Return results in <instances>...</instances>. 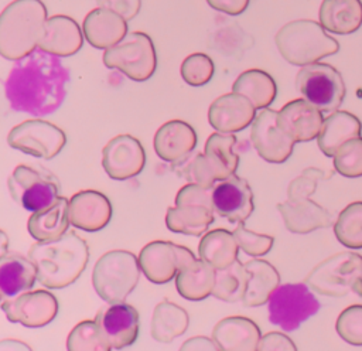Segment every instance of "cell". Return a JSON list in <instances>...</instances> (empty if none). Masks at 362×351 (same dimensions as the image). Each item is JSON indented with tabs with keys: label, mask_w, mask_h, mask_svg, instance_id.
Segmentation results:
<instances>
[{
	"label": "cell",
	"mask_w": 362,
	"mask_h": 351,
	"mask_svg": "<svg viewBox=\"0 0 362 351\" xmlns=\"http://www.w3.org/2000/svg\"><path fill=\"white\" fill-rule=\"evenodd\" d=\"M68 82L69 72L59 57L37 48L11 67L4 81V95L13 110L47 116L65 100Z\"/></svg>",
	"instance_id": "6da1fadb"
},
{
	"label": "cell",
	"mask_w": 362,
	"mask_h": 351,
	"mask_svg": "<svg viewBox=\"0 0 362 351\" xmlns=\"http://www.w3.org/2000/svg\"><path fill=\"white\" fill-rule=\"evenodd\" d=\"M28 258L37 267L38 282L47 289H64L72 284L86 269L89 248L83 238L68 231L49 241H37L28 249Z\"/></svg>",
	"instance_id": "7a4b0ae2"
},
{
	"label": "cell",
	"mask_w": 362,
	"mask_h": 351,
	"mask_svg": "<svg viewBox=\"0 0 362 351\" xmlns=\"http://www.w3.org/2000/svg\"><path fill=\"white\" fill-rule=\"evenodd\" d=\"M48 10L41 0H13L0 14V54L17 61L38 48Z\"/></svg>",
	"instance_id": "3957f363"
},
{
	"label": "cell",
	"mask_w": 362,
	"mask_h": 351,
	"mask_svg": "<svg viewBox=\"0 0 362 351\" xmlns=\"http://www.w3.org/2000/svg\"><path fill=\"white\" fill-rule=\"evenodd\" d=\"M280 55L291 65L304 67L339 51L338 41L314 20L298 18L286 23L274 37Z\"/></svg>",
	"instance_id": "277c9868"
},
{
	"label": "cell",
	"mask_w": 362,
	"mask_h": 351,
	"mask_svg": "<svg viewBox=\"0 0 362 351\" xmlns=\"http://www.w3.org/2000/svg\"><path fill=\"white\" fill-rule=\"evenodd\" d=\"M141 267L139 258L124 249L103 253L95 263L92 284L98 296L109 304L122 303L136 289Z\"/></svg>",
	"instance_id": "5b68a950"
},
{
	"label": "cell",
	"mask_w": 362,
	"mask_h": 351,
	"mask_svg": "<svg viewBox=\"0 0 362 351\" xmlns=\"http://www.w3.org/2000/svg\"><path fill=\"white\" fill-rule=\"evenodd\" d=\"M304 283L322 296L342 297L351 292L362 296V255L351 251L331 255L310 270Z\"/></svg>",
	"instance_id": "8992f818"
},
{
	"label": "cell",
	"mask_w": 362,
	"mask_h": 351,
	"mask_svg": "<svg viewBox=\"0 0 362 351\" xmlns=\"http://www.w3.org/2000/svg\"><path fill=\"white\" fill-rule=\"evenodd\" d=\"M103 64L132 81H147L157 69V52L151 37L143 31L129 33L120 42L105 50Z\"/></svg>",
	"instance_id": "52a82bcc"
},
{
	"label": "cell",
	"mask_w": 362,
	"mask_h": 351,
	"mask_svg": "<svg viewBox=\"0 0 362 351\" xmlns=\"http://www.w3.org/2000/svg\"><path fill=\"white\" fill-rule=\"evenodd\" d=\"M7 188L13 201L30 212L49 207L61 197V184L51 171L27 164L11 171Z\"/></svg>",
	"instance_id": "ba28073f"
},
{
	"label": "cell",
	"mask_w": 362,
	"mask_h": 351,
	"mask_svg": "<svg viewBox=\"0 0 362 351\" xmlns=\"http://www.w3.org/2000/svg\"><path fill=\"white\" fill-rule=\"evenodd\" d=\"M296 88L321 112H335L342 105L346 88L337 68L324 62L301 67L296 76Z\"/></svg>",
	"instance_id": "9c48e42d"
},
{
	"label": "cell",
	"mask_w": 362,
	"mask_h": 351,
	"mask_svg": "<svg viewBox=\"0 0 362 351\" xmlns=\"http://www.w3.org/2000/svg\"><path fill=\"white\" fill-rule=\"evenodd\" d=\"M267 306L270 323L284 331L297 330L320 310V301L305 283L279 286L269 299Z\"/></svg>",
	"instance_id": "30bf717a"
},
{
	"label": "cell",
	"mask_w": 362,
	"mask_h": 351,
	"mask_svg": "<svg viewBox=\"0 0 362 351\" xmlns=\"http://www.w3.org/2000/svg\"><path fill=\"white\" fill-rule=\"evenodd\" d=\"M7 143L11 149L25 154L51 160L65 147L66 134L48 120L28 119L11 127L7 134Z\"/></svg>",
	"instance_id": "8fae6325"
},
{
	"label": "cell",
	"mask_w": 362,
	"mask_h": 351,
	"mask_svg": "<svg viewBox=\"0 0 362 351\" xmlns=\"http://www.w3.org/2000/svg\"><path fill=\"white\" fill-rule=\"evenodd\" d=\"M137 258L144 276L156 284L175 279L187 263L197 259L191 249L171 241H151L141 248Z\"/></svg>",
	"instance_id": "7c38bea8"
},
{
	"label": "cell",
	"mask_w": 362,
	"mask_h": 351,
	"mask_svg": "<svg viewBox=\"0 0 362 351\" xmlns=\"http://www.w3.org/2000/svg\"><path fill=\"white\" fill-rule=\"evenodd\" d=\"M57 297L44 289L27 290L16 297L3 299L1 310L11 323L37 328L49 324L58 314Z\"/></svg>",
	"instance_id": "4fadbf2b"
},
{
	"label": "cell",
	"mask_w": 362,
	"mask_h": 351,
	"mask_svg": "<svg viewBox=\"0 0 362 351\" xmlns=\"http://www.w3.org/2000/svg\"><path fill=\"white\" fill-rule=\"evenodd\" d=\"M146 166V151L132 134H117L102 149V167L112 180H129L139 176Z\"/></svg>",
	"instance_id": "5bb4252c"
},
{
	"label": "cell",
	"mask_w": 362,
	"mask_h": 351,
	"mask_svg": "<svg viewBox=\"0 0 362 351\" xmlns=\"http://www.w3.org/2000/svg\"><path fill=\"white\" fill-rule=\"evenodd\" d=\"M250 142L257 154L273 164L284 163L294 147V142L277 125V110L270 108L256 115L250 129Z\"/></svg>",
	"instance_id": "9a60e30c"
},
{
	"label": "cell",
	"mask_w": 362,
	"mask_h": 351,
	"mask_svg": "<svg viewBox=\"0 0 362 351\" xmlns=\"http://www.w3.org/2000/svg\"><path fill=\"white\" fill-rule=\"evenodd\" d=\"M95 321L110 350H123L133 345L140 331L139 311L124 301L100 310Z\"/></svg>",
	"instance_id": "2e32d148"
},
{
	"label": "cell",
	"mask_w": 362,
	"mask_h": 351,
	"mask_svg": "<svg viewBox=\"0 0 362 351\" xmlns=\"http://www.w3.org/2000/svg\"><path fill=\"white\" fill-rule=\"evenodd\" d=\"M214 211L232 224L245 222L253 212V191L249 183L236 174L219 181L212 191Z\"/></svg>",
	"instance_id": "e0dca14e"
},
{
	"label": "cell",
	"mask_w": 362,
	"mask_h": 351,
	"mask_svg": "<svg viewBox=\"0 0 362 351\" xmlns=\"http://www.w3.org/2000/svg\"><path fill=\"white\" fill-rule=\"evenodd\" d=\"M322 123V112L304 98L293 99L277 110L279 127L294 143H305L317 139Z\"/></svg>",
	"instance_id": "ac0fdd59"
},
{
	"label": "cell",
	"mask_w": 362,
	"mask_h": 351,
	"mask_svg": "<svg viewBox=\"0 0 362 351\" xmlns=\"http://www.w3.org/2000/svg\"><path fill=\"white\" fill-rule=\"evenodd\" d=\"M256 117L255 105L243 95L230 92L218 96L208 109L209 125L221 133L245 130Z\"/></svg>",
	"instance_id": "d6986e66"
},
{
	"label": "cell",
	"mask_w": 362,
	"mask_h": 351,
	"mask_svg": "<svg viewBox=\"0 0 362 351\" xmlns=\"http://www.w3.org/2000/svg\"><path fill=\"white\" fill-rule=\"evenodd\" d=\"M112 214V204L100 191L82 190L69 198L71 224L78 229L98 232L110 222Z\"/></svg>",
	"instance_id": "ffe728a7"
},
{
	"label": "cell",
	"mask_w": 362,
	"mask_h": 351,
	"mask_svg": "<svg viewBox=\"0 0 362 351\" xmlns=\"http://www.w3.org/2000/svg\"><path fill=\"white\" fill-rule=\"evenodd\" d=\"M83 30L69 16L55 14L47 18L38 48L57 57H71L83 45Z\"/></svg>",
	"instance_id": "44dd1931"
},
{
	"label": "cell",
	"mask_w": 362,
	"mask_h": 351,
	"mask_svg": "<svg viewBox=\"0 0 362 351\" xmlns=\"http://www.w3.org/2000/svg\"><path fill=\"white\" fill-rule=\"evenodd\" d=\"M197 140V132L189 123L181 119H173L157 129L153 146L161 160L178 163L192 153Z\"/></svg>",
	"instance_id": "7402d4cb"
},
{
	"label": "cell",
	"mask_w": 362,
	"mask_h": 351,
	"mask_svg": "<svg viewBox=\"0 0 362 351\" xmlns=\"http://www.w3.org/2000/svg\"><path fill=\"white\" fill-rule=\"evenodd\" d=\"M85 40L98 50H107L127 35V20L113 10L96 7L82 23Z\"/></svg>",
	"instance_id": "603a6c76"
},
{
	"label": "cell",
	"mask_w": 362,
	"mask_h": 351,
	"mask_svg": "<svg viewBox=\"0 0 362 351\" xmlns=\"http://www.w3.org/2000/svg\"><path fill=\"white\" fill-rule=\"evenodd\" d=\"M286 228L293 234H308L332 225L334 218L328 209L310 198L286 200L277 204Z\"/></svg>",
	"instance_id": "cb8c5ba5"
},
{
	"label": "cell",
	"mask_w": 362,
	"mask_h": 351,
	"mask_svg": "<svg viewBox=\"0 0 362 351\" xmlns=\"http://www.w3.org/2000/svg\"><path fill=\"white\" fill-rule=\"evenodd\" d=\"M212 338L222 351H257L262 333L252 318L229 316L215 324Z\"/></svg>",
	"instance_id": "d4e9b609"
},
{
	"label": "cell",
	"mask_w": 362,
	"mask_h": 351,
	"mask_svg": "<svg viewBox=\"0 0 362 351\" xmlns=\"http://www.w3.org/2000/svg\"><path fill=\"white\" fill-rule=\"evenodd\" d=\"M247 272L246 290L242 299L246 307H259L269 301L280 286V273L264 259H250L245 263Z\"/></svg>",
	"instance_id": "484cf974"
},
{
	"label": "cell",
	"mask_w": 362,
	"mask_h": 351,
	"mask_svg": "<svg viewBox=\"0 0 362 351\" xmlns=\"http://www.w3.org/2000/svg\"><path fill=\"white\" fill-rule=\"evenodd\" d=\"M69 225V201L65 197H59L47 208L34 211L27 221L28 234L35 241L57 239L68 232Z\"/></svg>",
	"instance_id": "4316f807"
},
{
	"label": "cell",
	"mask_w": 362,
	"mask_h": 351,
	"mask_svg": "<svg viewBox=\"0 0 362 351\" xmlns=\"http://www.w3.org/2000/svg\"><path fill=\"white\" fill-rule=\"evenodd\" d=\"M361 120L346 110H335L324 119L317 143L327 157H334L337 150L351 139L361 136Z\"/></svg>",
	"instance_id": "83f0119b"
},
{
	"label": "cell",
	"mask_w": 362,
	"mask_h": 351,
	"mask_svg": "<svg viewBox=\"0 0 362 351\" xmlns=\"http://www.w3.org/2000/svg\"><path fill=\"white\" fill-rule=\"evenodd\" d=\"M38 280L37 267L30 258L4 253L0 259V292L3 299L33 289Z\"/></svg>",
	"instance_id": "f1b7e54d"
},
{
	"label": "cell",
	"mask_w": 362,
	"mask_h": 351,
	"mask_svg": "<svg viewBox=\"0 0 362 351\" xmlns=\"http://www.w3.org/2000/svg\"><path fill=\"white\" fill-rule=\"evenodd\" d=\"M321 25L334 34L346 35L362 25L361 0H322L318 11Z\"/></svg>",
	"instance_id": "f546056e"
},
{
	"label": "cell",
	"mask_w": 362,
	"mask_h": 351,
	"mask_svg": "<svg viewBox=\"0 0 362 351\" xmlns=\"http://www.w3.org/2000/svg\"><path fill=\"white\" fill-rule=\"evenodd\" d=\"M215 279V267L199 258L187 263L177 273L175 289L185 300L201 301L212 294Z\"/></svg>",
	"instance_id": "4dcf8cb0"
},
{
	"label": "cell",
	"mask_w": 362,
	"mask_h": 351,
	"mask_svg": "<svg viewBox=\"0 0 362 351\" xmlns=\"http://www.w3.org/2000/svg\"><path fill=\"white\" fill-rule=\"evenodd\" d=\"M189 326V316L184 307L164 299L153 311L150 334L158 341L168 344L182 335Z\"/></svg>",
	"instance_id": "1f68e13d"
},
{
	"label": "cell",
	"mask_w": 362,
	"mask_h": 351,
	"mask_svg": "<svg viewBox=\"0 0 362 351\" xmlns=\"http://www.w3.org/2000/svg\"><path fill=\"white\" fill-rule=\"evenodd\" d=\"M214 212V208L195 204L170 207L165 212V225L175 234L202 236L215 221Z\"/></svg>",
	"instance_id": "d6a6232c"
},
{
	"label": "cell",
	"mask_w": 362,
	"mask_h": 351,
	"mask_svg": "<svg viewBox=\"0 0 362 351\" xmlns=\"http://www.w3.org/2000/svg\"><path fill=\"white\" fill-rule=\"evenodd\" d=\"M239 245L235 234L216 228L206 231L198 245V255L215 269H222L238 260Z\"/></svg>",
	"instance_id": "836d02e7"
},
{
	"label": "cell",
	"mask_w": 362,
	"mask_h": 351,
	"mask_svg": "<svg viewBox=\"0 0 362 351\" xmlns=\"http://www.w3.org/2000/svg\"><path fill=\"white\" fill-rule=\"evenodd\" d=\"M232 91L246 96L256 109H266L276 99L277 85L269 72L252 68L238 75L232 85Z\"/></svg>",
	"instance_id": "e575fe53"
},
{
	"label": "cell",
	"mask_w": 362,
	"mask_h": 351,
	"mask_svg": "<svg viewBox=\"0 0 362 351\" xmlns=\"http://www.w3.org/2000/svg\"><path fill=\"white\" fill-rule=\"evenodd\" d=\"M236 137L232 133H212L206 142L204 153L214 168L216 181L233 176L239 167V154L233 150Z\"/></svg>",
	"instance_id": "d590c367"
},
{
	"label": "cell",
	"mask_w": 362,
	"mask_h": 351,
	"mask_svg": "<svg viewBox=\"0 0 362 351\" xmlns=\"http://www.w3.org/2000/svg\"><path fill=\"white\" fill-rule=\"evenodd\" d=\"M215 276L216 279L212 292L215 299L226 303H236L239 300L242 301L247 283V272L245 263L238 259L226 267L215 269Z\"/></svg>",
	"instance_id": "8d00e7d4"
},
{
	"label": "cell",
	"mask_w": 362,
	"mask_h": 351,
	"mask_svg": "<svg viewBox=\"0 0 362 351\" xmlns=\"http://www.w3.org/2000/svg\"><path fill=\"white\" fill-rule=\"evenodd\" d=\"M334 234L344 246L362 248V201L351 202L339 212L334 224Z\"/></svg>",
	"instance_id": "74e56055"
},
{
	"label": "cell",
	"mask_w": 362,
	"mask_h": 351,
	"mask_svg": "<svg viewBox=\"0 0 362 351\" xmlns=\"http://www.w3.org/2000/svg\"><path fill=\"white\" fill-rule=\"evenodd\" d=\"M66 350L69 351H110L95 320L79 321L68 334Z\"/></svg>",
	"instance_id": "f35d334b"
},
{
	"label": "cell",
	"mask_w": 362,
	"mask_h": 351,
	"mask_svg": "<svg viewBox=\"0 0 362 351\" xmlns=\"http://www.w3.org/2000/svg\"><path fill=\"white\" fill-rule=\"evenodd\" d=\"M180 74L185 84L191 86H202L212 79L215 74V64L209 55L204 52H194L184 58L180 67Z\"/></svg>",
	"instance_id": "ab89813d"
},
{
	"label": "cell",
	"mask_w": 362,
	"mask_h": 351,
	"mask_svg": "<svg viewBox=\"0 0 362 351\" xmlns=\"http://www.w3.org/2000/svg\"><path fill=\"white\" fill-rule=\"evenodd\" d=\"M334 168L344 177H362V137L344 143L334 154Z\"/></svg>",
	"instance_id": "60d3db41"
},
{
	"label": "cell",
	"mask_w": 362,
	"mask_h": 351,
	"mask_svg": "<svg viewBox=\"0 0 362 351\" xmlns=\"http://www.w3.org/2000/svg\"><path fill=\"white\" fill-rule=\"evenodd\" d=\"M174 164L180 167L178 174L188 183H195L205 187H214L216 183L214 168L209 164L205 153H197L194 156L189 154L184 160Z\"/></svg>",
	"instance_id": "b9f144b4"
},
{
	"label": "cell",
	"mask_w": 362,
	"mask_h": 351,
	"mask_svg": "<svg viewBox=\"0 0 362 351\" xmlns=\"http://www.w3.org/2000/svg\"><path fill=\"white\" fill-rule=\"evenodd\" d=\"M335 330L338 335L354 347H362V304H352L341 311Z\"/></svg>",
	"instance_id": "7bdbcfd3"
},
{
	"label": "cell",
	"mask_w": 362,
	"mask_h": 351,
	"mask_svg": "<svg viewBox=\"0 0 362 351\" xmlns=\"http://www.w3.org/2000/svg\"><path fill=\"white\" fill-rule=\"evenodd\" d=\"M233 234H235L239 248L246 255L253 256V258H260L263 255H267L274 245L273 236L250 231L243 225V222L238 224Z\"/></svg>",
	"instance_id": "ee69618b"
},
{
	"label": "cell",
	"mask_w": 362,
	"mask_h": 351,
	"mask_svg": "<svg viewBox=\"0 0 362 351\" xmlns=\"http://www.w3.org/2000/svg\"><path fill=\"white\" fill-rule=\"evenodd\" d=\"M325 177V173L317 167L305 168L298 177L293 178L287 187V200H303L310 198L318 183Z\"/></svg>",
	"instance_id": "f6af8a7d"
},
{
	"label": "cell",
	"mask_w": 362,
	"mask_h": 351,
	"mask_svg": "<svg viewBox=\"0 0 362 351\" xmlns=\"http://www.w3.org/2000/svg\"><path fill=\"white\" fill-rule=\"evenodd\" d=\"M212 191H214V187H205L201 184L188 183L178 190L175 195V205L195 204V205H205V207L214 208Z\"/></svg>",
	"instance_id": "bcb514c9"
},
{
	"label": "cell",
	"mask_w": 362,
	"mask_h": 351,
	"mask_svg": "<svg viewBox=\"0 0 362 351\" xmlns=\"http://www.w3.org/2000/svg\"><path fill=\"white\" fill-rule=\"evenodd\" d=\"M297 345L294 341L280 333V331H269L262 335L257 351H296Z\"/></svg>",
	"instance_id": "7dc6e473"
},
{
	"label": "cell",
	"mask_w": 362,
	"mask_h": 351,
	"mask_svg": "<svg viewBox=\"0 0 362 351\" xmlns=\"http://www.w3.org/2000/svg\"><path fill=\"white\" fill-rule=\"evenodd\" d=\"M96 3L99 7L116 11L127 21L133 20L141 8V0H96Z\"/></svg>",
	"instance_id": "c3c4849f"
},
{
	"label": "cell",
	"mask_w": 362,
	"mask_h": 351,
	"mask_svg": "<svg viewBox=\"0 0 362 351\" xmlns=\"http://www.w3.org/2000/svg\"><path fill=\"white\" fill-rule=\"evenodd\" d=\"M206 3L221 13L239 16L249 7L250 0H206Z\"/></svg>",
	"instance_id": "681fc988"
},
{
	"label": "cell",
	"mask_w": 362,
	"mask_h": 351,
	"mask_svg": "<svg viewBox=\"0 0 362 351\" xmlns=\"http://www.w3.org/2000/svg\"><path fill=\"white\" fill-rule=\"evenodd\" d=\"M204 350H211V351H218L221 350L219 345L214 338L205 337V335H197L191 337L187 341L182 343L180 347V351H204Z\"/></svg>",
	"instance_id": "f907efd6"
},
{
	"label": "cell",
	"mask_w": 362,
	"mask_h": 351,
	"mask_svg": "<svg viewBox=\"0 0 362 351\" xmlns=\"http://www.w3.org/2000/svg\"><path fill=\"white\" fill-rule=\"evenodd\" d=\"M0 350H31L25 343L18 340H1L0 341Z\"/></svg>",
	"instance_id": "816d5d0a"
},
{
	"label": "cell",
	"mask_w": 362,
	"mask_h": 351,
	"mask_svg": "<svg viewBox=\"0 0 362 351\" xmlns=\"http://www.w3.org/2000/svg\"><path fill=\"white\" fill-rule=\"evenodd\" d=\"M1 235V255L7 253V246H8V238H7V234L4 231L0 232Z\"/></svg>",
	"instance_id": "f5cc1de1"
}]
</instances>
